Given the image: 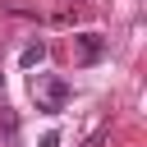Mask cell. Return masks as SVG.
I'll use <instances>...</instances> for the list:
<instances>
[{
  "label": "cell",
  "instance_id": "cell-2",
  "mask_svg": "<svg viewBox=\"0 0 147 147\" xmlns=\"http://www.w3.org/2000/svg\"><path fill=\"white\" fill-rule=\"evenodd\" d=\"M101 55H106V37L101 32H78L74 37V60L78 64H96Z\"/></svg>",
  "mask_w": 147,
  "mask_h": 147
},
{
  "label": "cell",
  "instance_id": "cell-1",
  "mask_svg": "<svg viewBox=\"0 0 147 147\" xmlns=\"http://www.w3.org/2000/svg\"><path fill=\"white\" fill-rule=\"evenodd\" d=\"M32 96H37L41 115H60L64 101H69V83L55 78V74H32Z\"/></svg>",
  "mask_w": 147,
  "mask_h": 147
},
{
  "label": "cell",
  "instance_id": "cell-3",
  "mask_svg": "<svg viewBox=\"0 0 147 147\" xmlns=\"http://www.w3.org/2000/svg\"><path fill=\"white\" fill-rule=\"evenodd\" d=\"M41 60H46V41H28V46H23V55H18V64H23V69H37Z\"/></svg>",
  "mask_w": 147,
  "mask_h": 147
},
{
  "label": "cell",
  "instance_id": "cell-4",
  "mask_svg": "<svg viewBox=\"0 0 147 147\" xmlns=\"http://www.w3.org/2000/svg\"><path fill=\"white\" fill-rule=\"evenodd\" d=\"M41 147H60V138H55V133H46V138H41Z\"/></svg>",
  "mask_w": 147,
  "mask_h": 147
}]
</instances>
